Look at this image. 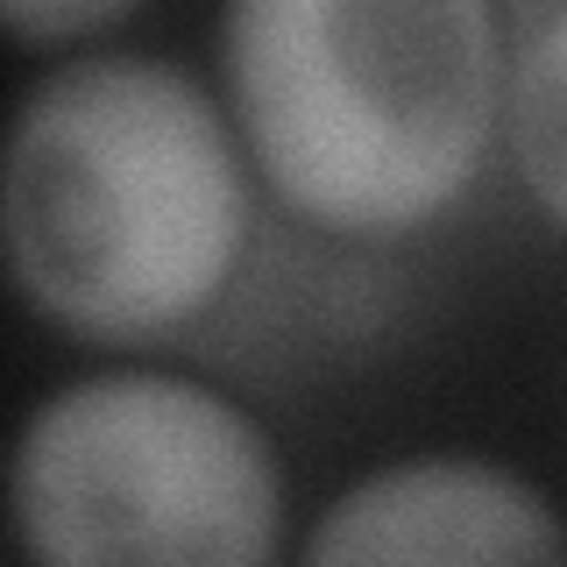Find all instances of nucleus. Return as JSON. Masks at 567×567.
I'll list each match as a JSON object with an SVG mask.
<instances>
[{
	"label": "nucleus",
	"mask_w": 567,
	"mask_h": 567,
	"mask_svg": "<svg viewBox=\"0 0 567 567\" xmlns=\"http://www.w3.org/2000/svg\"><path fill=\"white\" fill-rule=\"evenodd\" d=\"M241 220L227 121L177 64H64L14 121L8 262L29 306L71 333L142 341L213 306Z\"/></svg>",
	"instance_id": "f257e3e1"
},
{
	"label": "nucleus",
	"mask_w": 567,
	"mask_h": 567,
	"mask_svg": "<svg viewBox=\"0 0 567 567\" xmlns=\"http://www.w3.org/2000/svg\"><path fill=\"white\" fill-rule=\"evenodd\" d=\"M220 43L262 177L319 227H412L489 142V0H227Z\"/></svg>",
	"instance_id": "f03ea898"
},
{
	"label": "nucleus",
	"mask_w": 567,
	"mask_h": 567,
	"mask_svg": "<svg viewBox=\"0 0 567 567\" xmlns=\"http://www.w3.org/2000/svg\"><path fill=\"white\" fill-rule=\"evenodd\" d=\"M277 504L262 433L177 377L71 383L14 447V532L58 567H256Z\"/></svg>",
	"instance_id": "7ed1b4c3"
},
{
	"label": "nucleus",
	"mask_w": 567,
	"mask_h": 567,
	"mask_svg": "<svg viewBox=\"0 0 567 567\" xmlns=\"http://www.w3.org/2000/svg\"><path fill=\"white\" fill-rule=\"evenodd\" d=\"M312 567L354 560H567L539 489L483 461H404L354 483L306 539Z\"/></svg>",
	"instance_id": "20e7f679"
},
{
	"label": "nucleus",
	"mask_w": 567,
	"mask_h": 567,
	"mask_svg": "<svg viewBox=\"0 0 567 567\" xmlns=\"http://www.w3.org/2000/svg\"><path fill=\"white\" fill-rule=\"evenodd\" d=\"M511 150L532 199L567 227V8L532 35L511 71Z\"/></svg>",
	"instance_id": "39448f33"
},
{
	"label": "nucleus",
	"mask_w": 567,
	"mask_h": 567,
	"mask_svg": "<svg viewBox=\"0 0 567 567\" xmlns=\"http://www.w3.org/2000/svg\"><path fill=\"white\" fill-rule=\"evenodd\" d=\"M128 8L135 0H0V14H8V29L22 35V43H64V35L106 29Z\"/></svg>",
	"instance_id": "423d86ee"
}]
</instances>
